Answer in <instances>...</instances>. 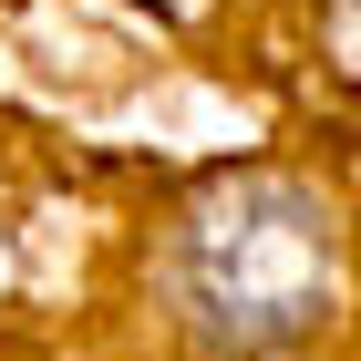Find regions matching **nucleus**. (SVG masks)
Segmentation results:
<instances>
[{"label":"nucleus","instance_id":"1","mask_svg":"<svg viewBox=\"0 0 361 361\" xmlns=\"http://www.w3.org/2000/svg\"><path fill=\"white\" fill-rule=\"evenodd\" d=\"M176 289H186L196 331L227 341V351L300 341L341 289L320 196L289 186V176H227L217 196H196L186 238H176Z\"/></svg>","mask_w":361,"mask_h":361}]
</instances>
